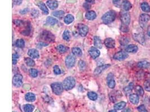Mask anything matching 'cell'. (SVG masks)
Masks as SVG:
<instances>
[{"label": "cell", "mask_w": 150, "mask_h": 112, "mask_svg": "<svg viewBox=\"0 0 150 112\" xmlns=\"http://www.w3.org/2000/svg\"><path fill=\"white\" fill-rule=\"evenodd\" d=\"M116 17V13L114 11H109L104 14L102 17V20L106 24H110L114 21Z\"/></svg>", "instance_id": "6da1fadb"}, {"label": "cell", "mask_w": 150, "mask_h": 112, "mask_svg": "<svg viewBox=\"0 0 150 112\" xmlns=\"http://www.w3.org/2000/svg\"><path fill=\"white\" fill-rule=\"evenodd\" d=\"M63 86L64 89L66 90H71L74 88L75 85V80L74 77L69 76L64 80L63 82Z\"/></svg>", "instance_id": "7a4b0ae2"}, {"label": "cell", "mask_w": 150, "mask_h": 112, "mask_svg": "<svg viewBox=\"0 0 150 112\" xmlns=\"http://www.w3.org/2000/svg\"><path fill=\"white\" fill-rule=\"evenodd\" d=\"M120 20L122 24L128 26L130 22V14L127 11H122L120 12Z\"/></svg>", "instance_id": "3957f363"}, {"label": "cell", "mask_w": 150, "mask_h": 112, "mask_svg": "<svg viewBox=\"0 0 150 112\" xmlns=\"http://www.w3.org/2000/svg\"><path fill=\"white\" fill-rule=\"evenodd\" d=\"M51 87L52 90V91L56 95H60L63 91L64 88L63 84L60 82H55L52 83Z\"/></svg>", "instance_id": "277c9868"}, {"label": "cell", "mask_w": 150, "mask_h": 112, "mask_svg": "<svg viewBox=\"0 0 150 112\" xmlns=\"http://www.w3.org/2000/svg\"><path fill=\"white\" fill-rule=\"evenodd\" d=\"M150 19L149 15L146 14H142L139 16V24L142 28L145 27L147 24Z\"/></svg>", "instance_id": "5b68a950"}, {"label": "cell", "mask_w": 150, "mask_h": 112, "mask_svg": "<svg viewBox=\"0 0 150 112\" xmlns=\"http://www.w3.org/2000/svg\"><path fill=\"white\" fill-rule=\"evenodd\" d=\"M41 38L48 42H53L55 40V36L50 32L45 31L41 34Z\"/></svg>", "instance_id": "8992f818"}, {"label": "cell", "mask_w": 150, "mask_h": 112, "mask_svg": "<svg viewBox=\"0 0 150 112\" xmlns=\"http://www.w3.org/2000/svg\"><path fill=\"white\" fill-rule=\"evenodd\" d=\"M75 63V57L74 55L69 54L65 58V64L67 67L71 68Z\"/></svg>", "instance_id": "52a82bcc"}, {"label": "cell", "mask_w": 150, "mask_h": 112, "mask_svg": "<svg viewBox=\"0 0 150 112\" xmlns=\"http://www.w3.org/2000/svg\"><path fill=\"white\" fill-rule=\"evenodd\" d=\"M78 29L79 35H81L82 36H86L89 30L88 26L83 24H78Z\"/></svg>", "instance_id": "ba28073f"}, {"label": "cell", "mask_w": 150, "mask_h": 112, "mask_svg": "<svg viewBox=\"0 0 150 112\" xmlns=\"http://www.w3.org/2000/svg\"><path fill=\"white\" fill-rule=\"evenodd\" d=\"M13 85L16 87H20L23 83V76L20 74H16L14 76L13 79Z\"/></svg>", "instance_id": "9c48e42d"}, {"label": "cell", "mask_w": 150, "mask_h": 112, "mask_svg": "<svg viewBox=\"0 0 150 112\" xmlns=\"http://www.w3.org/2000/svg\"><path fill=\"white\" fill-rule=\"evenodd\" d=\"M133 39L135 41L139 43L140 44H144L145 42V35L143 33H136L133 34Z\"/></svg>", "instance_id": "30bf717a"}, {"label": "cell", "mask_w": 150, "mask_h": 112, "mask_svg": "<svg viewBox=\"0 0 150 112\" xmlns=\"http://www.w3.org/2000/svg\"><path fill=\"white\" fill-rule=\"evenodd\" d=\"M128 57V55L125 52L120 51L116 53L114 55V58L116 60L122 61L126 59Z\"/></svg>", "instance_id": "8fae6325"}, {"label": "cell", "mask_w": 150, "mask_h": 112, "mask_svg": "<svg viewBox=\"0 0 150 112\" xmlns=\"http://www.w3.org/2000/svg\"><path fill=\"white\" fill-rule=\"evenodd\" d=\"M107 81H108V85L110 89H114L115 86V81L114 79V75L110 73L107 77Z\"/></svg>", "instance_id": "7c38bea8"}, {"label": "cell", "mask_w": 150, "mask_h": 112, "mask_svg": "<svg viewBox=\"0 0 150 112\" xmlns=\"http://www.w3.org/2000/svg\"><path fill=\"white\" fill-rule=\"evenodd\" d=\"M88 52L91 57L93 59L97 58L100 54V52L96 47H91Z\"/></svg>", "instance_id": "4fadbf2b"}, {"label": "cell", "mask_w": 150, "mask_h": 112, "mask_svg": "<svg viewBox=\"0 0 150 112\" xmlns=\"http://www.w3.org/2000/svg\"><path fill=\"white\" fill-rule=\"evenodd\" d=\"M104 44H105L106 47L109 48H114L115 46V42L112 38H108L105 40Z\"/></svg>", "instance_id": "5bb4252c"}, {"label": "cell", "mask_w": 150, "mask_h": 112, "mask_svg": "<svg viewBox=\"0 0 150 112\" xmlns=\"http://www.w3.org/2000/svg\"><path fill=\"white\" fill-rule=\"evenodd\" d=\"M110 66V64H103V65H101V66L97 67L95 69V70H94V73L95 74H99L101 73L102 71L105 70L106 68H108Z\"/></svg>", "instance_id": "9a60e30c"}, {"label": "cell", "mask_w": 150, "mask_h": 112, "mask_svg": "<svg viewBox=\"0 0 150 112\" xmlns=\"http://www.w3.org/2000/svg\"><path fill=\"white\" fill-rule=\"evenodd\" d=\"M28 54L32 58H38L39 57L38 51L36 49H30L28 52Z\"/></svg>", "instance_id": "2e32d148"}, {"label": "cell", "mask_w": 150, "mask_h": 112, "mask_svg": "<svg viewBox=\"0 0 150 112\" xmlns=\"http://www.w3.org/2000/svg\"><path fill=\"white\" fill-rule=\"evenodd\" d=\"M47 5L51 10H54L58 7V2L56 0H48Z\"/></svg>", "instance_id": "e0dca14e"}, {"label": "cell", "mask_w": 150, "mask_h": 112, "mask_svg": "<svg viewBox=\"0 0 150 112\" xmlns=\"http://www.w3.org/2000/svg\"><path fill=\"white\" fill-rule=\"evenodd\" d=\"M138 46L134 44H130L125 48V51L129 53H136L138 51Z\"/></svg>", "instance_id": "ac0fdd59"}, {"label": "cell", "mask_w": 150, "mask_h": 112, "mask_svg": "<svg viewBox=\"0 0 150 112\" xmlns=\"http://www.w3.org/2000/svg\"><path fill=\"white\" fill-rule=\"evenodd\" d=\"M139 100V96L136 94H131L129 96V100L133 104H137L138 103Z\"/></svg>", "instance_id": "d6986e66"}, {"label": "cell", "mask_w": 150, "mask_h": 112, "mask_svg": "<svg viewBox=\"0 0 150 112\" xmlns=\"http://www.w3.org/2000/svg\"><path fill=\"white\" fill-rule=\"evenodd\" d=\"M85 17L89 20H93L96 17V12L93 11H88L86 14H85Z\"/></svg>", "instance_id": "ffe728a7"}, {"label": "cell", "mask_w": 150, "mask_h": 112, "mask_svg": "<svg viewBox=\"0 0 150 112\" xmlns=\"http://www.w3.org/2000/svg\"><path fill=\"white\" fill-rule=\"evenodd\" d=\"M94 45L96 46V48H101L102 47L101 40L99 36H96L94 37Z\"/></svg>", "instance_id": "44dd1931"}, {"label": "cell", "mask_w": 150, "mask_h": 112, "mask_svg": "<svg viewBox=\"0 0 150 112\" xmlns=\"http://www.w3.org/2000/svg\"><path fill=\"white\" fill-rule=\"evenodd\" d=\"M25 99L27 101L33 102L36 100V95L32 92H28L25 95Z\"/></svg>", "instance_id": "7402d4cb"}, {"label": "cell", "mask_w": 150, "mask_h": 112, "mask_svg": "<svg viewBox=\"0 0 150 112\" xmlns=\"http://www.w3.org/2000/svg\"><path fill=\"white\" fill-rule=\"evenodd\" d=\"M137 66L141 68H147L150 66V63L146 61H140L137 63Z\"/></svg>", "instance_id": "603a6c76"}, {"label": "cell", "mask_w": 150, "mask_h": 112, "mask_svg": "<svg viewBox=\"0 0 150 112\" xmlns=\"http://www.w3.org/2000/svg\"><path fill=\"white\" fill-rule=\"evenodd\" d=\"M123 7L125 11H129L132 7V5L128 0H124L123 2Z\"/></svg>", "instance_id": "cb8c5ba5"}, {"label": "cell", "mask_w": 150, "mask_h": 112, "mask_svg": "<svg viewBox=\"0 0 150 112\" xmlns=\"http://www.w3.org/2000/svg\"><path fill=\"white\" fill-rule=\"evenodd\" d=\"M74 20V17L72 15L68 14L64 18V22L66 24H71Z\"/></svg>", "instance_id": "d4e9b609"}, {"label": "cell", "mask_w": 150, "mask_h": 112, "mask_svg": "<svg viewBox=\"0 0 150 112\" xmlns=\"http://www.w3.org/2000/svg\"><path fill=\"white\" fill-rule=\"evenodd\" d=\"M38 7H39V8L41 9V10L43 11V12L46 15H47L48 14V9L47 8V7H46V6L45 5V4L43 2H39V4H38Z\"/></svg>", "instance_id": "484cf974"}, {"label": "cell", "mask_w": 150, "mask_h": 112, "mask_svg": "<svg viewBox=\"0 0 150 112\" xmlns=\"http://www.w3.org/2000/svg\"><path fill=\"white\" fill-rule=\"evenodd\" d=\"M126 106V102L124 101L119 102L114 105V109L115 110H121Z\"/></svg>", "instance_id": "4316f807"}, {"label": "cell", "mask_w": 150, "mask_h": 112, "mask_svg": "<svg viewBox=\"0 0 150 112\" xmlns=\"http://www.w3.org/2000/svg\"><path fill=\"white\" fill-rule=\"evenodd\" d=\"M140 7L142 10L145 12H150V6L147 2H142L140 4Z\"/></svg>", "instance_id": "83f0119b"}, {"label": "cell", "mask_w": 150, "mask_h": 112, "mask_svg": "<svg viewBox=\"0 0 150 112\" xmlns=\"http://www.w3.org/2000/svg\"><path fill=\"white\" fill-rule=\"evenodd\" d=\"M46 22L50 25H54L58 23V21L56 18L52 17H48L46 19Z\"/></svg>", "instance_id": "f1b7e54d"}, {"label": "cell", "mask_w": 150, "mask_h": 112, "mask_svg": "<svg viewBox=\"0 0 150 112\" xmlns=\"http://www.w3.org/2000/svg\"><path fill=\"white\" fill-rule=\"evenodd\" d=\"M119 42H120V43L121 45H126L129 43V39L127 36H123L120 38Z\"/></svg>", "instance_id": "f546056e"}, {"label": "cell", "mask_w": 150, "mask_h": 112, "mask_svg": "<svg viewBox=\"0 0 150 112\" xmlns=\"http://www.w3.org/2000/svg\"><path fill=\"white\" fill-rule=\"evenodd\" d=\"M25 112H32L34 109V107L31 104H26L23 107Z\"/></svg>", "instance_id": "4dcf8cb0"}, {"label": "cell", "mask_w": 150, "mask_h": 112, "mask_svg": "<svg viewBox=\"0 0 150 112\" xmlns=\"http://www.w3.org/2000/svg\"><path fill=\"white\" fill-rule=\"evenodd\" d=\"M87 96H88V98L91 100L94 101L97 99V94L94 92H92V91L88 92V94H87Z\"/></svg>", "instance_id": "1f68e13d"}, {"label": "cell", "mask_w": 150, "mask_h": 112, "mask_svg": "<svg viewBox=\"0 0 150 112\" xmlns=\"http://www.w3.org/2000/svg\"><path fill=\"white\" fill-rule=\"evenodd\" d=\"M64 11L62 10H59V11H56L52 12V15L55 17H56L57 18H62L64 15Z\"/></svg>", "instance_id": "d6a6232c"}, {"label": "cell", "mask_w": 150, "mask_h": 112, "mask_svg": "<svg viewBox=\"0 0 150 112\" xmlns=\"http://www.w3.org/2000/svg\"><path fill=\"white\" fill-rule=\"evenodd\" d=\"M15 45L18 48H23L25 46V42L22 39H17L15 43Z\"/></svg>", "instance_id": "836d02e7"}, {"label": "cell", "mask_w": 150, "mask_h": 112, "mask_svg": "<svg viewBox=\"0 0 150 112\" xmlns=\"http://www.w3.org/2000/svg\"><path fill=\"white\" fill-rule=\"evenodd\" d=\"M72 53L76 56H81L82 55V50L78 47H74L72 48Z\"/></svg>", "instance_id": "e575fe53"}, {"label": "cell", "mask_w": 150, "mask_h": 112, "mask_svg": "<svg viewBox=\"0 0 150 112\" xmlns=\"http://www.w3.org/2000/svg\"><path fill=\"white\" fill-rule=\"evenodd\" d=\"M25 62L27 66L30 67H33L35 65L34 61L30 58H26L25 59Z\"/></svg>", "instance_id": "d590c367"}, {"label": "cell", "mask_w": 150, "mask_h": 112, "mask_svg": "<svg viewBox=\"0 0 150 112\" xmlns=\"http://www.w3.org/2000/svg\"><path fill=\"white\" fill-rule=\"evenodd\" d=\"M135 90H136V91L138 94L140 96H143L144 95V90L142 88V86H140L139 85H138L136 86V88H135Z\"/></svg>", "instance_id": "8d00e7d4"}, {"label": "cell", "mask_w": 150, "mask_h": 112, "mask_svg": "<svg viewBox=\"0 0 150 112\" xmlns=\"http://www.w3.org/2000/svg\"><path fill=\"white\" fill-rule=\"evenodd\" d=\"M57 49L60 53H64L66 52L67 48L65 46L63 45H59L57 46Z\"/></svg>", "instance_id": "74e56055"}, {"label": "cell", "mask_w": 150, "mask_h": 112, "mask_svg": "<svg viewBox=\"0 0 150 112\" xmlns=\"http://www.w3.org/2000/svg\"><path fill=\"white\" fill-rule=\"evenodd\" d=\"M63 38L64 40H69L70 38V32L68 30H65L63 34Z\"/></svg>", "instance_id": "f35d334b"}, {"label": "cell", "mask_w": 150, "mask_h": 112, "mask_svg": "<svg viewBox=\"0 0 150 112\" xmlns=\"http://www.w3.org/2000/svg\"><path fill=\"white\" fill-rule=\"evenodd\" d=\"M29 73L33 77H36L38 76V71L34 68H30L29 70Z\"/></svg>", "instance_id": "ab89813d"}, {"label": "cell", "mask_w": 150, "mask_h": 112, "mask_svg": "<svg viewBox=\"0 0 150 112\" xmlns=\"http://www.w3.org/2000/svg\"><path fill=\"white\" fill-rule=\"evenodd\" d=\"M133 88V83L131 82L129 85V86H128V87H126V88L124 89V91L125 92V93H127V94H128V93H129L130 91H131V90H132Z\"/></svg>", "instance_id": "60d3db41"}, {"label": "cell", "mask_w": 150, "mask_h": 112, "mask_svg": "<svg viewBox=\"0 0 150 112\" xmlns=\"http://www.w3.org/2000/svg\"><path fill=\"white\" fill-rule=\"evenodd\" d=\"M78 65H79V67L80 68L81 70H83L85 69V67H86V64H85V63L82 60H81L79 61V63H78Z\"/></svg>", "instance_id": "b9f144b4"}, {"label": "cell", "mask_w": 150, "mask_h": 112, "mask_svg": "<svg viewBox=\"0 0 150 112\" xmlns=\"http://www.w3.org/2000/svg\"><path fill=\"white\" fill-rule=\"evenodd\" d=\"M144 87L146 91L150 92V82L148 80H146L144 83Z\"/></svg>", "instance_id": "7bdbcfd3"}, {"label": "cell", "mask_w": 150, "mask_h": 112, "mask_svg": "<svg viewBox=\"0 0 150 112\" xmlns=\"http://www.w3.org/2000/svg\"><path fill=\"white\" fill-rule=\"evenodd\" d=\"M54 72L56 74H60L61 73V70L60 69L59 67L56 65L54 67Z\"/></svg>", "instance_id": "ee69618b"}, {"label": "cell", "mask_w": 150, "mask_h": 112, "mask_svg": "<svg viewBox=\"0 0 150 112\" xmlns=\"http://www.w3.org/2000/svg\"><path fill=\"white\" fill-rule=\"evenodd\" d=\"M137 109L139 112H148L146 110L145 107L143 105H141L137 108Z\"/></svg>", "instance_id": "f6af8a7d"}, {"label": "cell", "mask_w": 150, "mask_h": 112, "mask_svg": "<svg viewBox=\"0 0 150 112\" xmlns=\"http://www.w3.org/2000/svg\"><path fill=\"white\" fill-rule=\"evenodd\" d=\"M14 23L17 26H20L21 25L23 24V21L21 20H14Z\"/></svg>", "instance_id": "bcb514c9"}, {"label": "cell", "mask_w": 150, "mask_h": 112, "mask_svg": "<svg viewBox=\"0 0 150 112\" xmlns=\"http://www.w3.org/2000/svg\"><path fill=\"white\" fill-rule=\"evenodd\" d=\"M38 14H39V12H38V10H36V9H34V10H33V11L32 12V15L33 16H34V17L38 16Z\"/></svg>", "instance_id": "7dc6e473"}, {"label": "cell", "mask_w": 150, "mask_h": 112, "mask_svg": "<svg viewBox=\"0 0 150 112\" xmlns=\"http://www.w3.org/2000/svg\"><path fill=\"white\" fill-rule=\"evenodd\" d=\"M120 30L122 31V32H127L128 31V28L127 27V26L126 25H123L121 26L120 28Z\"/></svg>", "instance_id": "c3c4849f"}, {"label": "cell", "mask_w": 150, "mask_h": 112, "mask_svg": "<svg viewBox=\"0 0 150 112\" xmlns=\"http://www.w3.org/2000/svg\"><path fill=\"white\" fill-rule=\"evenodd\" d=\"M23 0H14V4L16 5H19L22 3Z\"/></svg>", "instance_id": "681fc988"}, {"label": "cell", "mask_w": 150, "mask_h": 112, "mask_svg": "<svg viewBox=\"0 0 150 112\" xmlns=\"http://www.w3.org/2000/svg\"><path fill=\"white\" fill-rule=\"evenodd\" d=\"M83 6L85 8H87V9H89V8H91V5L90 4H88V3H87V2L84 3V5H83Z\"/></svg>", "instance_id": "f907efd6"}, {"label": "cell", "mask_w": 150, "mask_h": 112, "mask_svg": "<svg viewBox=\"0 0 150 112\" xmlns=\"http://www.w3.org/2000/svg\"><path fill=\"white\" fill-rule=\"evenodd\" d=\"M94 0H85V2L88 3V4H90V5L94 4Z\"/></svg>", "instance_id": "816d5d0a"}, {"label": "cell", "mask_w": 150, "mask_h": 112, "mask_svg": "<svg viewBox=\"0 0 150 112\" xmlns=\"http://www.w3.org/2000/svg\"><path fill=\"white\" fill-rule=\"evenodd\" d=\"M28 8H25V9H24V10H20V13L21 14H25L27 13V12H28Z\"/></svg>", "instance_id": "f5cc1de1"}, {"label": "cell", "mask_w": 150, "mask_h": 112, "mask_svg": "<svg viewBox=\"0 0 150 112\" xmlns=\"http://www.w3.org/2000/svg\"><path fill=\"white\" fill-rule=\"evenodd\" d=\"M120 1H121V0H112L113 3L115 5H118Z\"/></svg>", "instance_id": "db71d44e"}, {"label": "cell", "mask_w": 150, "mask_h": 112, "mask_svg": "<svg viewBox=\"0 0 150 112\" xmlns=\"http://www.w3.org/2000/svg\"><path fill=\"white\" fill-rule=\"evenodd\" d=\"M19 55L17 54H13V59H16L19 58Z\"/></svg>", "instance_id": "11a10c76"}, {"label": "cell", "mask_w": 150, "mask_h": 112, "mask_svg": "<svg viewBox=\"0 0 150 112\" xmlns=\"http://www.w3.org/2000/svg\"><path fill=\"white\" fill-rule=\"evenodd\" d=\"M147 34L149 36H150V25L148 27L147 29Z\"/></svg>", "instance_id": "9f6ffc18"}, {"label": "cell", "mask_w": 150, "mask_h": 112, "mask_svg": "<svg viewBox=\"0 0 150 112\" xmlns=\"http://www.w3.org/2000/svg\"><path fill=\"white\" fill-rule=\"evenodd\" d=\"M17 63V61L16 59H13V64H15Z\"/></svg>", "instance_id": "6f0895ef"}, {"label": "cell", "mask_w": 150, "mask_h": 112, "mask_svg": "<svg viewBox=\"0 0 150 112\" xmlns=\"http://www.w3.org/2000/svg\"><path fill=\"white\" fill-rule=\"evenodd\" d=\"M109 112H117L116 110H110Z\"/></svg>", "instance_id": "680465c9"}]
</instances>
